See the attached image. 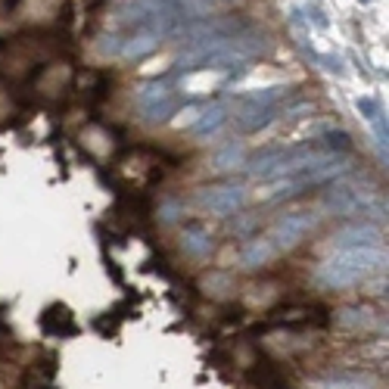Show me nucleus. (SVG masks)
<instances>
[{"label": "nucleus", "instance_id": "obj_1", "mask_svg": "<svg viewBox=\"0 0 389 389\" xmlns=\"http://www.w3.org/2000/svg\"><path fill=\"white\" fill-rule=\"evenodd\" d=\"M386 265V252L380 246H349V249H336L318 268V281L330 290H342L352 283L370 277L374 271H380Z\"/></svg>", "mask_w": 389, "mask_h": 389}, {"label": "nucleus", "instance_id": "obj_2", "mask_svg": "<svg viewBox=\"0 0 389 389\" xmlns=\"http://www.w3.org/2000/svg\"><path fill=\"white\" fill-rule=\"evenodd\" d=\"M137 106H141V115L147 121H168V115H175L178 109V97L172 91L168 81H143L137 88Z\"/></svg>", "mask_w": 389, "mask_h": 389}, {"label": "nucleus", "instance_id": "obj_3", "mask_svg": "<svg viewBox=\"0 0 389 389\" xmlns=\"http://www.w3.org/2000/svg\"><path fill=\"white\" fill-rule=\"evenodd\" d=\"M281 91L283 88H268V91H259V94L246 97L240 115H237V128H240L243 134L259 131V128H265L268 121L277 119V97H281Z\"/></svg>", "mask_w": 389, "mask_h": 389}, {"label": "nucleus", "instance_id": "obj_4", "mask_svg": "<svg viewBox=\"0 0 389 389\" xmlns=\"http://www.w3.org/2000/svg\"><path fill=\"white\" fill-rule=\"evenodd\" d=\"M315 228V215L309 212H290L283 218H277L274 228H271V246L274 249H293L305 240V234Z\"/></svg>", "mask_w": 389, "mask_h": 389}, {"label": "nucleus", "instance_id": "obj_5", "mask_svg": "<svg viewBox=\"0 0 389 389\" xmlns=\"http://www.w3.org/2000/svg\"><path fill=\"white\" fill-rule=\"evenodd\" d=\"M246 202V190L240 184H215V187H202L200 190V206L212 215H234L237 209Z\"/></svg>", "mask_w": 389, "mask_h": 389}, {"label": "nucleus", "instance_id": "obj_6", "mask_svg": "<svg viewBox=\"0 0 389 389\" xmlns=\"http://www.w3.org/2000/svg\"><path fill=\"white\" fill-rule=\"evenodd\" d=\"M370 202V193L368 190H358V187H333L327 190V196H324V209L333 215H355L358 209H364Z\"/></svg>", "mask_w": 389, "mask_h": 389}, {"label": "nucleus", "instance_id": "obj_7", "mask_svg": "<svg viewBox=\"0 0 389 389\" xmlns=\"http://www.w3.org/2000/svg\"><path fill=\"white\" fill-rule=\"evenodd\" d=\"M377 240H380V228H374V224H349V228L336 231V234L330 237V243H333L336 249H349V246H377Z\"/></svg>", "mask_w": 389, "mask_h": 389}, {"label": "nucleus", "instance_id": "obj_8", "mask_svg": "<svg viewBox=\"0 0 389 389\" xmlns=\"http://www.w3.org/2000/svg\"><path fill=\"white\" fill-rule=\"evenodd\" d=\"M274 255H277V249L271 246L268 237H249L243 252H240V265L249 271H255V268H262V265H268Z\"/></svg>", "mask_w": 389, "mask_h": 389}, {"label": "nucleus", "instance_id": "obj_9", "mask_svg": "<svg viewBox=\"0 0 389 389\" xmlns=\"http://www.w3.org/2000/svg\"><path fill=\"white\" fill-rule=\"evenodd\" d=\"M243 165H246V150H243L240 141L224 143V147L212 156V162H209V168H212V172H218V175H224V172H234V168H243Z\"/></svg>", "mask_w": 389, "mask_h": 389}, {"label": "nucleus", "instance_id": "obj_10", "mask_svg": "<svg viewBox=\"0 0 389 389\" xmlns=\"http://www.w3.org/2000/svg\"><path fill=\"white\" fill-rule=\"evenodd\" d=\"M159 40L162 38H156L153 32H134L131 38L121 40V54L119 56H125V60H147V56L159 47Z\"/></svg>", "mask_w": 389, "mask_h": 389}, {"label": "nucleus", "instance_id": "obj_11", "mask_svg": "<svg viewBox=\"0 0 389 389\" xmlns=\"http://www.w3.org/2000/svg\"><path fill=\"white\" fill-rule=\"evenodd\" d=\"M224 121H228V103H212L209 109H202V113L196 115L193 134L196 137H209V134H215Z\"/></svg>", "mask_w": 389, "mask_h": 389}, {"label": "nucleus", "instance_id": "obj_12", "mask_svg": "<svg viewBox=\"0 0 389 389\" xmlns=\"http://www.w3.org/2000/svg\"><path fill=\"white\" fill-rule=\"evenodd\" d=\"M311 389H377V383L364 374L342 370V374H330V377H324V380H318Z\"/></svg>", "mask_w": 389, "mask_h": 389}, {"label": "nucleus", "instance_id": "obj_13", "mask_svg": "<svg viewBox=\"0 0 389 389\" xmlns=\"http://www.w3.org/2000/svg\"><path fill=\"white\" fill-rule=\"evenodd\" d=\"M181 246H184V252H190V255H206L209 249H212V234H209L206 228H200V224H190L181 234Z\"/></svg>", "mask_w": 389, "mask_h": 389}, {"label": "nucleus", "instance_id": "obj_14", "mask_svg": "<svg viewBox=\"0 0 389 389\" xmlns=\"http://www.w3.org/2000/svg\"><path fill=\"white\" fill-rule=\"evenodd\" d=\"M340 324L349 330H368L377 327V318L368 309H340Z\"/></svg>", "mask_w": 389, "mask_h": 389}, {"label": "nucleus", "instance_id": "obj_15", "mask_svg": "<svg viewBox=\"0 0 389 389\" xmlns=\"http://www.w3.org/2000/svg\"><path fill=\"white\" fill-rule=\"evenodd\" d=\"M100 54L103 56H119L121 54V38L119 34H103L100 38Z\"/></svg>", "mask_w": 389, "mask_h": 389}, {"label": "nucleus", "instance_id": "obj_16", "mask_svg": "<svg viewBox=\"0 0 389 389\" xmlns=\"http://www.w3.org/2000/svg\"><path fill=\"white\" fill-rule=\"evenodd\" d=\"M355 106H358V113H364V119H370V121L380 115V106H377V100H370V97H358Z\"/></svg>", "mask_w": 389, "mask_h": 389}, {"label": "nucleus", "instance_id": "obj_17", "mask_svg": "<svg viewBox=\"0 0 389 389\" xmlns=\"http://www.w3.org/2000/svg\"><path fill=\"white\" fill-rule=\"evenodd\" d=\"M309 13H311V19H315V25H318V28L327 25V19L321 16V10H318V7H309Z\"/></svg>", "mask_w": 389, "mask_h": 389}, {"label": "nucleus", "instance_id": "obj_18", "mask_svg": "<svg viewBox=\"0 0 389 389\" xmlns=\"http://www.w3.org/2000/svg\"><path fill=\"white\" fill-rule=\"evenodd\" d=\"M324 62H327V69H330V72L342 75V66H340V60H336V56H324Z\"/></svg>", "mask_w": 389, "mask_h": 389}]
</instances>
